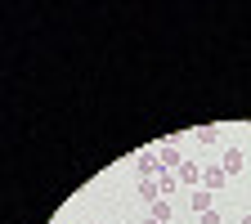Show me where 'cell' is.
I'll return each instance as SVG.
<instances>
[{"label":"cell","mask_w":251,"mask_h":224,"mask_svg":"<svg viewBox=\"0 0 251 224\" xmlns=\"http://www.w3.org/2000/svg\"><path fill=\"white\" fill-rule=\"evenodd\" d=\"M135 171H139V179H157L166 166H162V157H157V152L148 148V152H139V157H135Z\"/></svg>","instance_id":"cell-1"},{"label":"cell","mask_w":251,"mask_h":224,"mask_svg":"<svg viewBox=\"0 0 251 224\" xmlns=\"http://www.w3.org/2000/svg\"><path fill=\"white\" fill-rule=\"evenodd\" d=\"M225 184H229V175H225V166H220V162L202 166V188H206V193H215V198H220V188H225Z\"/></svg>","instance_id":"cell-2"},{"label":"cell","mask_w":251,"mask_h":224,"mask_svg":"<svg viewBox=\"0 0 251 224\" xmlns=\"http://www.w3.org/2000/svg\"><path fill=\"white\" fill-rule=\"evenodd\" d=\"M157 157H162V166L175 175L179 166H184V157H179V148H175V139H162V148H157Z\"/></svg>","instance_id":"cell-3"},{"label":"cell","mask_w":251,"mask_h":224,"mask_svg":"<svg viewBox=\"0 0 251 224\" xmlns=\"http://www.w3.org/2000/svg\"><path fill=\"white\" fill-rule=\"evenodd\" d=\"M220 166H225V175H229V179H233V175H242V171H247L242 148H225V162H220Z\"/></svg>","instance_id":"cell-4"},{"label":"cell","mask_w":251,"mask_h":224,"mask_svg":"<svg viewBox=\"0 0 251 224\" xmlns=\"http://www.w3.org/2000/svg\"><path fill=\"white\" fill-rule=\"evenodd\" d=\"M188 206H193V215H206V211H215V193L193 188V193H188Z\"/></svg>","instance_id":"cell-5"},{"label":"cell","mask_w":251,"mask_h":224,"mask_svg":"<svg viewBox=\"0 0 251 224\" xmlns=\"http://www.w3.org/2000/svg\"><path fill=\"white\" fill-rule=\"evenodd\" d=\"M175 179H179L184 188H202V166H193V162H184V166L175 171Z\"/></svg>","instance_id":"cell-6"},{"label":"cell","mask_w":251,"mask_h":224,"mask_svg":"<svg viewBox=\"0 0 251 224\" xmlns=\"http://www.w3.org/2000/svg\"><path fill=\"white\" fill-rule=\"evenodd\" d=\"M139 198L152 206V202H162V188H157V179H139Z\"/></svg>","instance_id":"cell-7"},{"label":"cell","mask_w":251,"mask_h":224,"mask_svg":"<svg viewBox=\"0 0 251 224\" xmlns=\"http://www.w3.org/2000/svg\"><path fill=\"white\" fill-rule=\"evenodd\" d=\"M193 139L211 148V144H220V130H215V125H198V130H193Z\"/></svg>","instance_id":"cell-8"},{"label":"cell","mask_w":251,"mask_h":224,"mask_svg":"<svg viewBox=\"0 0 251 224\" xmlns=\"http://www.w3.org/2000/svg\"><path fill=\"white\" fill-rule=\"evenodd\" d=\"M157 188H162V198H171L175 188H179V179H175L171 171H162V175H157Z\"/></svg>","instance_id":"cell-9"},{"label":"cell","mask_w":251,"mask_h":224,"mask_svg":"<svg viewBox=\"0 0 251 224\" xmlns=\"http://www.w3.org/2000/svg\"><path fill=\"white\" fill-rule=\"evenodd\" d=\"M148 215H152L157 224H166V220H171V202H166V198H162V202H152V206H148Z\"/></svg>","instance_id":"cell-10"},{"label":"cell","mask_w":251,"mask_h":224,"mask_svg":"<svg viewBox=\"0 0 251 224\" xmlns=\"http://www.w3.org/2000/svg\"><path fill=\"white\" fill-rule=\"evenodd\" d=\"M198 224H225V215H220V206H215V211H206V215H198Z\"/></svg>","instance_id":"cell-11"},{"label":"cell","mask_w":251,"mask_h":224,"mask_svg":"<svg viewBox=\"0 0 251 224\" xmlns=\"http://www.w3.org/2000/svg\"><path fill=\"white\" fill-rule=\"evenodd\" d=\"M242 224H251V211H247V215H242Z\"/></svg>","instance_id":"cell-12"},{"label":"cell","mask_w":251,"mask_h":224,"mask_svg":"<svg viewBox=\"0 0 251 224\" xmlns=\"http://www.w3.org/2000/svg\"><path fill=\"white\" fill-rule=\"evenodd\" d=\"M144 224H157V220H152V215H148V220H144Z\"/></svg>","instance_id":"cell-13"},{"label":"cell","mask_w":251,"mask_h":224,"mask_svg":"<svg viewBox=\"0 0 251 224\" xmlns=\"http://www.w3.org/2000/svg\"><path fill=\"white\" fill-rule=\"evenodd\" d=\"M247 211H251V198H247Z\"/></svg>","instance_id":"cell-14"},{"label":"cell","mask_w":251,"mask_h":224,"mask_svg":"<svg viewBox=\"0 0 251 224\" xmlns=\"http://www.w3.org/2000/svg\"><path fill=\"white\" fill-rule=\"evenodd\" d=\"M94 224H103V220H94Z\"/></svg>","instance_id":"cell-15"}]
</instances>
